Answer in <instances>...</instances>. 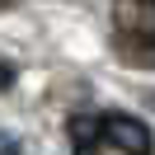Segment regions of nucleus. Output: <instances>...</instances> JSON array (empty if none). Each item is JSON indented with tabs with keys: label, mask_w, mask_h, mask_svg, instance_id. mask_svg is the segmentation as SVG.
Wrapping results in <instances>:
<instances>
[{
	"label": "nucleus",
	"mask_w": 155,
	"mask_h": 155,
	"mask_svg": "<svg viewBox=\"0 0 155 155\" xmlns=\"http://www.w3.org/2000/svg\"><path fill=\"white\" fill-rule=\"evenodd\" d=\"M127 57H132L136 66H155V42H132V47H127Z\"/></svg>",
	"instance_id": "obj_4"
},
{
	"label": "nucleus",
	"mask_w": 155,
	"mask_h": 155,
	"mask_svg": "<svg viewBox=\"0 0 155 155\" xmlns=\"http://www.w3.org/2000/svg\"><path fill=\"white\" fill-rule=\"evenodd\" d=\"M66 132H71V146H99L104 127H99V117H94V113H71Z\"/></svg>",
	"instance_id": "obj_3"
},
{
	"label": "nucleus",
	"mask_w": 155,
	"mask_h": 155,
	"mask_svg": "<svg viewBox=\"0 0 155 155\" xmlns=\"http://www.w3.org/2000/svg\"><path fill=\"white\" fill-rule=\"evenodd\" d=\"M71 150H75V155H99L94 146H71Z\"/></svg>",
	"instance_id": "obj_6"
},
{
	"label": "nucleus",
	"mask_w": 155,
	"mask_h": 155,
	"mask_svg": "<svg viewBox=\"0 0 155 155\" xmlns=\"http://www.w3.org/2000/svg\"><path fill=\"white\" fill-rule=\"evenodd\" d=\"M113 24L136 42H155V0H113Z\"/></svg>",
	"instance_id": "obj_2"
},
{
	"label": "nucleus",
	"mask_w": 155,
	"mask_h": 155,
	"mask_svg": "<svg viewBox=\"0 0 155 155\" xmlns=\"http://www.w3.org/2000/svg\"><path fill=\"white\" fill-rule=\"evenodd\" d=\"M0 5H10V0H0Z\"/></svg>",
	"instance_id": "obj_8"
},
{
	"label": "nucleus",
	"mask_w": 155,
	"mask_h": 155,
	"mask_svg": "<svg viewBox=\"0 0 155 155\" xmlns=\"http://www.w3.org/2000/svg\"><path fill=\"white\" fill-rule=\"evenodd\" d=\"M14 85V66H5V61H0V89H10Z\"/></svg>",
	"instance_id": "obj_5"
},
{
	"label": "nucleus",
	"mask_w": 155,
	"mask_h": 155,
	"mask_svg": "<svg viewBox=\"0 0 155 155\" xmlns=\"http://www.w3.org/2000/svg\"><path fill=\"white\" fill-rule=\"evenodd\" d=\"M146 104H150V108H155V94H146Z\"/></svg>",
	"instance_id": "obj_7"
},
{
	"label": "nucleus",
	"mask_w": 155,
	"mask_h": 155,
	"mask_svg": "<svg viewBox=\"0 0 155 155\" xmlns=\"http://www.w3.org/2000/svg\"><path fill=\"white\" fill-rule=\"evenodd\" d=\"M99 127H104V141L117 146L122 155H150V150H155L150 127H146L141 117H132V113H104Z\"/></svg>",
	"instance_id": "obj_1"
}]
</instances>
